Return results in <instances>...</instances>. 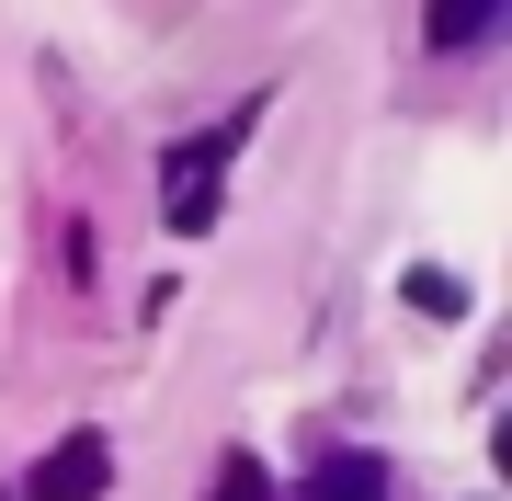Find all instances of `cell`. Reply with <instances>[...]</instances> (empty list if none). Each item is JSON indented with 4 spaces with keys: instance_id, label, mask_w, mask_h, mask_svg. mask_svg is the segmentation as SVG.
<instances>
[{
    "instance_id": "1",
    "label": "cell",
    "mask_w": 512,
    "mask_h": 501,
    "mask_svg": "<svg viewBox=\"0 0 512 501\" xmlns=\"http://www.w3.org/2000/svg\"><path fill=\"white\" fill-rule=\"evenodd\" d=\"M114 490V445L103 433H69V445L35 456V479H23V501H103Z\"/></svg>"
},
{
    "instance_id": "2",
    "label": "cell",
    "mask_w": 512,
    "mask_h": 501,
    "mask_svg": "<svg viewBox=\"0 0 512 501\" xmlns=\"http://www.w3.org/2000/svg\"><path fill=\"white\" fill-rule=\"evenodd\" d=\"M239 149V126H217L205 149H183L171 160V228H217V160Z\"/></svg>"
},
{
    "instance_id": "3",
    "label": "cell",
    "mask_w": 512,
    "mask_h": 501,
    "mask_svg": "<svg viewBox=\"0 0 512 501\" xmlns=\"http://www.w3.org/2000/svg\"><path fill=\"white\" fill-rule=\"evenodd\" d=\"M308 501H387V467L376 456H319L308 467Z\"/></svg>"
},
{
    "instance_id": "4",
    "label": "cell",
    "mask_w": 512,
    "mask_h": 501,
    "mask_svg": "<svg viewBox=\"0 0 512 501\" xmlns=\"http://www.w3.org/2000/svg\"><path fill=\"white\" fill-rule=\"evenodd\" d=\"M501 23V0H433V46H478Z\"/></svg>"
},
{
    "instance_id": "5",
    "label": "cell",
    "mask_w": 512,
    "mask_h": 501,
    "mask_svg": "<svg viewBox=\"0 0 512 501\" xmlns=\"http://www.w3.org/2000/svg\"><path fill=\"white\" fill-rule=\"evenodd\" d=\"M410 308H421V319H456L467 285H456V274H410Z\"/></svg>"
},
{
    "instance_id": "6",
    "label": "cell",
    "mask_w": 512,
    "mask_h": 501,
    "mask_svg": "<svg viewBox=\"0 0 512 501\" xmlns=\"http://www.w3.org/2000/svg\"><path fill=\"white\" fill-rule=\"evenodd\" d=\"M217 501H262V467H251V456H228V479H217Z\"/></svg>"
}]
</instances>
